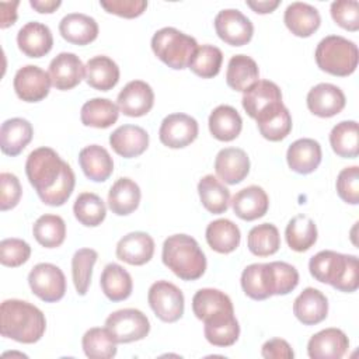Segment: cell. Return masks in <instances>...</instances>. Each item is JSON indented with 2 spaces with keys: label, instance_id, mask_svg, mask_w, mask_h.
Instances as JSON below:
<instances>
[{
  "label": "cell",
  "instance_id": "obj_41",
  "mask_svg": "<svg viewBox=\"0 0 359 359\" xmlns=\"http://www.w3.org/2000/svg\"><path fill=\"white\" fill-rule=\"evenodd\" d=\"M241 287L252 300H265L272 296L268 264H251L241 273Z\"/></svg>",
  "mask_w": 359,
  "mask_h": 359
},
{
  "label": "cell",
  "instance_id": "obj_52",
  "mask_svg": "<svg viewBox=\"0 0 359 359\" xmlns=\"http://www.w3.org/2000/svg\"><path fill=\"white\" fill-rule=\"evenodd\" d=\"M335 185H337V192L344 202L349 205L359 203V167L358 165H351L341 170L337 177Z\"/></svg>",
  "mask_w": 359,
  "mask_h": 359
},
{
  "label": "cell",
  "instance_id": "obj_55",
  "mask_svg": "<svg viewBox=\"0 0 359 359\" xmlns=\"http://www.w3.org/2000/svg\"><path fill=\"white\" fill-rule=\"evenodd\" d=\"M261 355L265 359H292L294 352L287 341L282 338H272L262 345Z\"/></svg>",
  "mask_w": 359,
  "mask_h": 359
},
{
  "label": "cell",
  "instance_id": "obj_46",
  "mask_svg": "<svg viewBox=\"0 0 359 359\" xmlns=\"http://www.w3.org/2000/svg\"><path fill=\"white\" fill-rule=\"evenodd\" d=\"M73 213L83 226L97 227L107 216V206L97 194L83 192L74 201Z\"/></svg>",
  "mask_w": 359,
  "mask_h": 359
},
{
  "label": "cell",
  "instance_id": "obj_37",
  "mask_svg": "<svg viewBox=\"0 0 359 359\" xmlns=\"http://www.w3.org/2000/svg\"><path fill=\"white\" fill-rule=\"evenodd\" d=\"M192 311L196 318L205 321L215 314L234 311V309L231 299L224 292L213 287H203L199 289L192 297Z\"/></svg>",
  "mask_w": 359,
  "mask_h": 359
},
{
  "label": "cell",
  "instance_id": "obj_25",
  "mask_svg": "<svg viewBox=\"0 0 359 359\" xmlns=\"http://www.w3.org/2000/svg\"><path fill=\"white\" fill-rule=\"evenodd\" d=\"M203 334L209 344L215 346H231L240 335V325L234 311H223L203 321Z\"/></svg>",
  "mask_w": 359,
  "mask_h": 359
},
{
  "label": "cell",
  "instance_id": "obj_39",
  "mask_svg": "<svg viewBox=\"0 0 359 359\" xmlns=\"http://www.w3.org/2000/svg\"><path fill=\"white\" fill-rule=\"evenodd\" d=\"M330 144L342 158H356L359 154V132L356 121H342L330 132Z\"/></svg>",
  "mask_w": 359,
  "mask_h": 359
},
{
  "label": "cell",
  "instance_id": "obj_7",
  "mask_svg": "<svg viewBox=\"0 0 359 359\" xmlns=\"http://www.w3.org/2000/svg\"><path fill=\"white\" fill-rule=\"evenodd\" d=\"M105 328L112 334L116 344H129L147 337L150 321L137 309H121L107 317Z\"/></svg>",
  "mask_w": 359,
  "mask_h": 359
},
{
  "label": "cell",
  "instance_id": "obj_6",
  "mask_svg": "<svg viewBox=\"0 0 359 359\" xmlns=\"http://www.w3.org/2000/svg\"><path fill=\"white\" fill-rule=\"evenodd\" d=\"M151 49L168 67L181 70L189 66V62L198 49V42L191 35H187L174 27H164L154 32L151 38Z\"/></svg>",
  "mask_w": 359,
  "mask_h": 359
},
{
  "label": "cell",
  "instance_id": "obj_58",
  "mask_svg": "<svg viewBox=\"0 0 359 359\" xmlns=\"http://www.w3.org/2000/svg\"><path fill=\"white\" fill-rule=\"evenodd\" d=\"M29 4L38 13L50 14V13L56 11V8L60 7L62 1L60 0H29Z\"/></svg>",
  "mask_w": 359,
  "mask_h": 359
},
{
  "label": "cell",
  "instance_id": "obj_1",
  "mask_svg": "<svg viewBox=\"0 0 359 359\" xmlns=\"http://www.w3.org/2000/svg\"><path fill=\"white\" fill-rule=\"evenodd\" d=\"M25 174L39 199L49 206L65 205L74 189L72 167L50 147H38L29 153Z\"/></svg>",
  "mask_w": 359,
  "mask_h": 359
},
{
  "label": "cell",
  "instance_id": "obj_45",
  "mask_svg": "<svg viewBox=\"0 0 359 359\" xmlns=\"http://www.w3.org/2000/svg\"><path fill=\"white\" fill-rule=\"evenodd\" d=\"M257 126L262 137L271 142H279L285 139L292 130L290 112L285 105H280L258 118Z\"/></svg>",
  "mask_w": 359,
  "mask_h": 359
},
{
  "label": "cell",
  "instance_id": "obj_23",
  "mask_svg": "<svg viewBox=\"0 0 359 359\" xmlns=\"http://www.w3.org/2000/svg\"><path fill=\"white\" fill-rule=\"evenodd\" d=\"M109 144L116 154L133 158L149 147V133L137 125H122L109 135Z\"/></svg>",
  "mask_w": 359,
  "mask_h": 359
},
{
  "label": "cell",
  "instance_id": "obj_8",
  "mask_svg": "<svg viewBox=\"0 0 359 359\" xmlns=\"http://www.w3.org/2000/svg\"><path fill=\"white\" fill-rule=\"evenodd\" d=\"M147 302L156 317L164 323H175L184 314V294L168 280L154 282L149 289Z\"/></svg>",
  "mask_w": 359,
  "mask_h": 359
},
{
  "label": "cell",
  "instance_id": "obj_11",
  "mask_svg": "<svg viewBox=\"0 0 359 359\" xmlns=\"http://www.w3.org/2000/svg\"><path fill=\"white\" fill-rule=\"evenodd\" d=\"M241 104L247 115L257 121L262 115L283 105L282 91L273 81L258 80L244 91Z\"/></svg>",
  "mask_w": 359,
  "mask_h": 359
},
{
  "label": "cell",
  "instance_id": "obj_34",
  "mask_svg": "<svg viewBox=\"0 0 359 359\" xmlns=\"http://www.w3.org/2000/svg\"><path fill=\"white\" fill-rule=\"evenodd\" d=\"M206 241L209 247L219 254H230L238 245L241 240L240 229L236 223L229 219H217L208 224Z\"/></svg>",
  "mask_w": 359,
  "mask_h": 359
},
{
  "label": "cell",
  "instance_id": "obj_30",
  "mask_svg": "<svg viewBox=\"0 0 359 359\" xmlns=\"http://www.w3.org/2000/svg\"><path fill=\"white\" fill-rule=\"evenodd\" d=\"M84 79L90 87L100 91H109L119 81V67L111 57L98 55L86 63Z\"/></svg>",
  "mask_w": 359,
  "mask_h": 359
},
{
  "label": "cell",
  "instance_id": "obj_27",
  "mask_svg": "<svg viewBox=\"0 0 359 359\" xmlns=\"http://www.w3.org/2000/svg\"><path fill=\"white\" fill-rule=\"evenodd\" d=\"M59 32L65 41L83 46L97 39L98 24L87 14L70 13L60 20Z\"/></svg>",
  "mask_w": 359,
  "mask_h": 359
},
{
  "label": "cell",
  "instance_id": "obj_56",
  "mask_svg": "<svg viewBox=\"0 0 359 359\" xmlns=\"http://www.w3.org/2000/svg\"><path fill=\"white\" fill-rule=\"evenodd\" d=\"M20 1H1L0 3V28L13 25L17 20V7Z\"/></svg>",
  "mask_w": 359,
  "mask_h": 359
},
{
  "label": "cell",
  "instance_id": "obj_43",
  "mask_svg": "<svg viewBox=\"0 0 359 359\" xmlns=\"http://www.w3.org/2000/svg\"><path fill=\"white\" fill-rule=\"evenodd\" d=\"M247 247L257 257L273 255L280 247V236L278 227L272 223L254 226L248 231Z\"/></svg>",
  "mask_w": 359,
  "mask_h": 359
},
{
  "label": "cell",
  "instance_id": "obj_10",
  "mask_svg": "<svg viewBox=\"0 0 359 359\" xmlns=\"http://www.w3.org/2000/svg\"><path fill=\"white\" fill-rule=\"evenodd\" d=\"M215 29L217 36L231 46L247 45L254 34V25L237 8H224L215 17Z\"/></svg>",
  "mask_w": 359,
  "mask_h": 359
},
{
  "label": "cell",
  "instance_id": "obj_16",
  "mask_svg": "<svg viewBox=\"0 0 359 359\" xmlns=\"http://www.w3.org/2000/svg\"><path fill=\"white\" fill-rule=\"evenodd\" d=\"M306 102L311 114L320 118H331L345 108L346 98L339 87L331 83H320L310 88Z\"/></svg>",
  "mask_w": 359,
  "mask_h": 359
},
{
  "label": "cell",
  "instance_id": "obj_29",
  "mask_svg": "<svg viewBox=\"0 0 359 359\" xmlns=\"http://www.w3.org/2000/svg\"><path fill=\"white\" fill-rule=\"evenodd\" d=\"M34 129L29 121L24 118H11L1 123L0 147L7 156H18L32 140Z\"/></svg>",
  "mask_w": 359,
  "mask_h": 359
},
{
  "label": "cell",
  "instance_id": "obj_22",
  "mask_svg": "<svg viewBox=\"0 0 359 359\" xmlns=\"http://www.w3.org/2000/svg\"><path fill=\"white\" fill-rule=\"evenodd\" d=\"M230 203L237 217L252 222L268 212L269 198L261 187L250 185L234 194Z\"/></svg>",
  "mask_w": 359,
  "mask_h": 359
},
{
  "label": "cell",
  "instance_id": "obj_18",
  "mask_svg": "<svg viewBox=\"0 0 359 359\" xmlns=\"http://www.w3.org/2000/svg\"><path fill=\"white\" fill-rule=\"evenodd\" d=\"M216 175L229 185L241 182L250 172V158L243 149H222L215 158Z\"/></svg>",
  "mask_w": 359,
  "mask_h": 359
},
{
  "label": "cell",
  "instance_id": "obj_13",
  "mask_svg": "<svg viewBox=\"0 0 359 359\" xmlns=\"http://www.w3.org/2000/svg\"><path fill=\"white\" fill-rule=\"evenodd\" d=\"M50 84L49 73L35 65H27L18 69L13 80L17 97L25 102L42 101L49 94Z\"/></svg>",
  "mask_w": 359,
  "mask_h": 359
},
{
  "label": "cell",
  "instance_id": "obj_36",
  "mask_svg": "<svg viewBox=\"0 0 359 359\" xmlns=\"http://www.w3.org/2000/svg\"><path fill=\"white\" fill-rule=\"evenodd\" d=\"M118 105L108 98H91L83 104L80 111L81 123L97 129L112 126L118 121Z\"/></svg>",
  "mask_w": 359,
  "mask_h": 359
},
{
  "label": "cell",
  "instance_id": "obj_35",
  "mask_svg": "<svg viewBox=\"0 0 359 359\" xmlns=\"http://www.w3.org/2000/svg\"><path fill=\"white\" fill-rule=\"evenodd\" d=\"M259 79L257 62L247 55H234L230 57L226 70V83L236 91H245Z\"/></svg>",
  "mask_w": 359,
  "mask_h": 359
},
{
  "label": "cell",
  "instance_id": "obj_40",
  "mask_svg": "<svg viewBox=\"0 0 359 359\" xmlns=\"http://www.w3.org/2000/svg\"><path fill=\"white\" fill-rule=\"evenodd\" d=\"M198 194L203 208L213 213L220 215L229 209L230 191L213 175H205L198 182Z\"/></svg>",
  "mask_w": 359,
  "mask_h": 359
},
{
  "label": "cell",
  "instance_id": "obj_42",
  "mask_svg": "<svg viewBox=\"0 0 359 359\" xmlns=\"http://www.w3.org/2000/svg\"><path fill=\"white\" fill-rule=\"evenodd\" d=\"M35 240L45 248H56L66 238V223L57 215H42L32 227Z\"/></svg>",
  "mask_w": 359,
  "mask_h": 359
},
{
  "label": "cell",
  "instance_id": "obj_44",
  "mask_svg": "<svg viewBox=\"0 0 359 359\" xmlns=\"http://www.w3.org/2000/svg\"><path fill=\"white\" fill-rule=\"evenodd\" d=\"M83 351L90 359H111L116 355V341L107 328L94 327L81 339Z\"/></svg>",
  "mask_w": 359,
  "mask_h": 359
},
{
  "label": "cell",
  "instance_id": "obj_12",
  "mask_svg": "<svg viewBox=\"0 0 359 359\" xmlns=\"http://www.w3.org/2000/svg\"><path fill=\"white\" fill-rule=\"evenodd\" d=\"M199 126L195 118L187 114L167 115L158 129L160 142L170 149H182L189 146L198 137Z\"/></svg>",
  "mask_w": 359,
  "mask_h": 359
},
{
  "label": "cell",
  "instance_id": "obj_31",
  "mask_svg": "<svg viewBox=\"0 0 359 359\" xmlns=\"http://www.w3.org/2000/svg\"><path fill=\"white\" fill-rule=\"evenodd\" d=\"M142 192L139 185L128 178H118L108 192V206L112 213L118 216H126L135 212L140 203Z\"/></svg>",
  "mask_w": 359,
  "mask_h": 359
},
{
  "label": "cell",
  "instance_id": "obj_20",
  "mask_svg": "<svg viewBox=\"0 0 359 359\" xmlns=\"http://www.w3.org/2000/svg\"><path fill=\"white\" fill-rule=\"evenodd\" d=\"M154 254V240L144 231H132L123 236L116 244L118 259L129 265H144Z\"/></svg>",
  "mask_w": 359,
  "mask_h": 359
},
{
  "label": "cell",
  "instance_id": "obj_47",
  "mask_svg": "<svg viewBox=\"0 0 359 359\" xmlns=\"http://www.w3.org/2000/svg\"><path fill=\"white\" fill-rule=\"evenodd\" d=\"M97 258L98 254L93 248H80L72 258V278L76 292L80 296H84L88 290Z\"/></svg>",
  "mask_w": 359,
  "mask_h": 359
},
{
  "label": "cell",
  "instance_id": "obj_9",
  "mask_svg": "<svg viewBox=\"0 0 359 359\" xmlns=\"http://www.w3.org/2000/svg\"><path fill=\"white\" fill-rule=\"evenodd\" d=\"M28 285L32 293L46 303L63 299L66 293V278L62 269L49 262L36 264L28 273Z\"/></svg>",
  "mask_w": 359,
  "mask_h": 359
},
{
  "label": "cell",
  "instance_id": "obj_51",
  "mask_svg": "<svg viewBox=\"0 0 359 359\" xmlns=\"http://www.w3.org/2000/svg\"><path fill=\"white\" fill-rule=\"evenodd\" d=\"M330 11L341 28L352 32L359 29V4L356 0H337L331 3Z\"/></svg>",
  "mask_w": 359,
  "mask_h": 359
},
{
  "label": "cell",
  "instance_id": "obj_33",
  "mask_svg": "<svg viewBox=\"0 0 359 359\" xmlns=\"http://www.w3.org/2000/svg\"><path fill=\"white\" fill-rule=\"evenodd\" d=\"M101 290L111 302L126 300L133 290L130 273L119 264L111 262L105 265L100 278Z\"/></svg>",
  "mask_w": 359,
  "mask_h": 359
},
{
  "label": "cell",
  "instance_id": "obj_32",
  "mask_svg": "<svg viewBox=\"0 0 359 359\" xmlns=\"http://www.w3.org/2000/svg\"><path fill=\"white\" fill-rule=\"evenodd\" d=\"M208 123L212 136L220 142L234 140L243 129V119L231 105L216 107L210 112Z\"/></svg>",
  "mask_w": 359,
  "mask_h": 359
},
{
  "label": "cell",
  "instance_id": "obj_50",
  "mask_svg": "<svg viewBox=\"0 0 359 359\" xmlns=\"http://www.w3.org/2000/svg\"><path fill=\"white\" fill-rule=\"evenodd\" d=\"M31 247L21 238H4L0 241V262L4 266L17 268L29 259Z\"/></svg>",
  "mask_w": 359,
  "mask_h": 359
},
{
  "label": "cell",
  "instance_id": "obj_14",
  "mask_svg": "<svg viewBox=\"0 0 359 359\" xmlns=\"http://www.w3.org/2000/svg\"><path fill=\"white\" fill-rule=\"evenodd\" d=\"M116 105L126 116H143L154 105L153 88L143 80H132L119 91Z\"/></svg>",
  "mask_w": 359,
  "mask_h": 359
},
{
  "label": "cell",
  "instance_id": "obj_24",
  "mask_svg": "<svg viewBox=\"0 0 359 359\" xmlns=\"http://www.w3.org/2000/svg\"><path fill=\"white\" fill-rule=\"evenodd\" d=\"M296 318L304 325H316L327 318L328 299L316 287H306L293 303Z\"/></svg>",
  "mask_w": 359,
  "mask_h": 359
},
{
  "label": "cell",
  "instance_id": "obj_48",
  "mask_svg": "<svg viewBox=\"0 0 359 359\" xmlns=\"http://www.w3.org/2000/svg\"><path fill=\"white\" fill-rule=\"evenodd\" d=\"M223 62V53L217 46L202 45L198 46L195 55L189 62L192 73L202 79H212L219 74Z\"/></svg>",
  "mask_w": 359,
  "mask_h": 359
},
{
  "label": "cell",
  "instance_id": "obj_49",
  "mask_svg": "<svg viewBox=\"0 0 359 359\" xmlns=\"http://www.w3.org/2000/svg\"><path fill=\"white\" fill-rule=\"evenodd\" d=\"M268 265L272 294L283 296L296 289L299 285V272L293 265L283 261L268 262Z\"/></svg>",
  "mask_w": 359,
  "mask_h": 359
},
{
  "label": "cell",
  "instance_id": "obj_26",
  "mask_svg": "<svg viewBox=\"0 0 359 359\" xmlns=\"http://www.w3.org/2000/svg\"><path fill=\"white\" fill-rule=\"evenodd\" d=\"M283 21L293 35L307 38L318 29L321 17L314 6L303 1H294L286 7Z\"/></svg>",
  "mask_w": 359,
  "mask_h": 359
},
{
  "label": "cell",
  "instance_id": "obj_5",
  "mask_svg": "<svg viewBox=\"0 0 359 359\" xmlns=\"http://www.w3.org/2000/svg\"><path fill=\"white\" fill-rule=\"evenodd\" d=\"M317 66L332 76L346 77L358 67V46L355 42L341 36L328 35L323 38L316 48Z\"/></svg>",
  "mask_w": 359,
  "mask_h": 359
},
{
  "label": "cell",
  "instance_id": "obj_2",
  "mask_svg": "<svg viewBox=\"0 0 359 359\" xmlns=\"http://www.w3.org/2000/svg\"><path fill=\"white\" fill-rule=\"evenodd\" d=\"M46 330L43 313L34 304L8 299L0 306V332L3 337L21 344L38 342Z\"/></svg>",
  "mask_w": 359,
  "mask_h": 359
},
{
  "label": "cell",
  "instance_id": "obj_28",
  "mask_svg": "<svg viewBox=\"0 0 359 359\" xmlns=\"http://www.w3.org/2000/svg\"><path fill=\"white\" fill-rule=\"evenodd\" d=\"M79 164L87 178L95 182L107 181L114 171V160L100 144H90L80 150Z\"/></svg>",
  "mask_w": 359,
  "mask_h": 359
},
{
  "label": "cell",
  "instance_id": "obj_54",
  "mask_svg": "<svg viewBox=\"0 0 359 359\" xmlns=\"http://www.w3.org/2000/svg\"><path fill=\"white\" fill-rule=\"evenodd\" d=\"M100 4L107 13L123 18L139 17L147 8V1L144 0H101Z\"/></svg>",
  "mask_w": 359,
  "mask_h": 359
},
{
  "label": "cell",
  "instance_id": "obj_4",
  "mask_svg": "<svg viewBox=\"0 0 359 359\" xmlns=\"http://www.w3.org/2000/svg\"><path fill=\"white\" fill-rule=\"evenodd\" d=\"M161 259L182 280H196L206 271V257L198 241L188 234L167 237L163 244Z\"/></svg>",
  "mask_w": 359,
  "mask_h": 359
},
{
  "label": "cell",
  "instance_id": "obj_53",
  "mask_svg": "<svg viewBox=\"0 0 359 359\" xmlns=\"http://www.w3.org/2000/svg\"><path fill=\"white\" fill-rule=\"evenodd\" d=\"M22 195V187L17 175L11 172L0 174V209L8 210L18 205Z\"/></svg>",
  "mask_w": 359,
  "mask_h": 359
},
{
  "label": "cell",
  "instance_id": "obj_15",
  "mask_svg": "<svg viewBox=\"0 0 359 359\" xmlns=\"http://www.w3.org/2000/svg\"><path fill=\"white\" fill-rule=\"evenodd\" d=\"M49 76L52 86L56 90L67 91L81 83L84 77V65L76 53L62 52L50 60Z\"/></svg>",
  "mask_w": 359,
  "mask_h": 359
},
{
  "label": "cell",
  "instance_id": "obj_19",
  "mask_svg": "<svg viewBox=\"0 0 359 359\" xmlns=\"http://www.w3.org/2000/svg\"><path fill=\"white\" fill-rule=\"evenodd\" d=\"M17 45L28 57H42L53 46V35L48 25L39 21H29L17 34Z\"/></svg>",
  "mask_w": 359,
  "mask_h": 359
},
{
  "label": "cell",
  "instance_id": "obj_57",
  "mask_svg": "<svg viewBox=\"0 0 359 359\" xmlns=\"http://www.w3.org/2000/svg\"><path fill=\"white\" fill-rule=\"evenodd\" d=\"M245 4L255 13L258 14H268L272 13L279 4V0H247Z\"/></svg>",
  "mask_w": 359,
  "mask_h": 359
},
{
  "label": "cell",
  "instance_id": "obj_21",
  "mask_svg": "<svg viewBox=\"0 0 359 359\" xmlns=\"http://www.w3.org/2000/svg\"><path fill=\"white\" fill-rule=\"evenodd\" d=\"M321 158L323 151L320 143L310 137L294 140L286 151V161L289 168L303 175L316 171L321 163Z\"/></svg>",
  "mask_w": 359,
  "mask_h": 359
},
{
  "label": "cell",
  "instance_id": "obj_3",
  "mask_svg": "<svg viewBox=\"0 0 359 359\" xmlns=\"http://www.w3.org/2000/svg\"><path fill=\"white\" fill-rule=\"evenodd\" d=\"M309 269L316 280L331 285L339 292L352 293L359 286L356 255L324 250L310 258Z\"/></svg>",
  "mask_w": 359,
  "mask_h": 359
},
{
  "label": "cell",
  "instance_id": "obj_38",
  "mask_svg": "<svg viewBox=\"0 0 359 359\" xmlns=\"http://www.w3.org/2000/svg\"><path fill=\"white\" fill-rule=\"evenodd\" d=\"M317 226L313 219L306 215L293 216L285 230L286 243L290 250L304 252L310 250L317 241Z\"/></svg>",
  "mask_w": 359,
  "mask_h": 359
},
{
  "label": "cell",
  "instance_id": "obj_17",
  "mask_svg": "<svg viewBox=\"0 0 359 359\" xmlns=\"http://www.w3.org/2000/svg\"><path fill=\"white\" fill-rule=\"evenodd\" d=\"M349 348L346 334L339 328H325L314 334L307 344L311 359H339Z\"/></svg>",
  "mask_w": 359,
  "mask_h": 359
}]
</instances>
